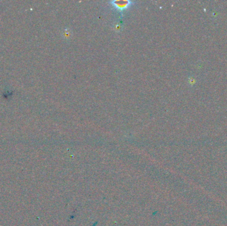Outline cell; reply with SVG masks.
<instances>
[{
    "label": "cell",
    "mask_w": 227,
    "mask_h": 226,
    "mask_svg": "<svg viewBox=\"0 0 227 226\" xmlns=\"http://www.w3.org/2000/svg\"><path fill=\"white\" fill-rule=\"evenodd\" d=\"M109 3L117 10L123 11L131 7L135 2L129 0H112L109 2Z\"/></svg>",
    "instance_id": "obj_1"
},
{
    "label": "cell",
    "mask_w": 227,
    "mask_h": 226,
    "mask_svg": "<svg viewBox=\"0 0 227 226\" xmlns=\"http://www.w3.org/2000/svg\"><path fill=\"white\" fill-rule=\"evenodd\" d=\"M121 28V25L120 24H116L114 25V29L116 31H120V29Z\"/></svg>",
    "instance_id": "obj_2"
}]
</instances>
